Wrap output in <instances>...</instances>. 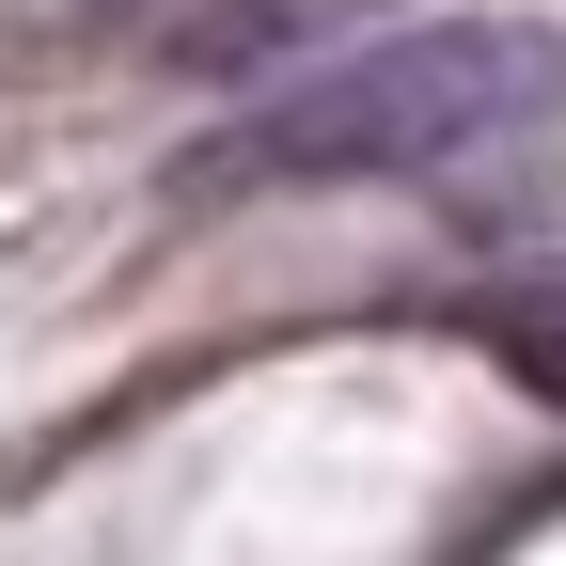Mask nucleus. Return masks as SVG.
Returning a JSON list of instances; mask_svg holds the SVG:
<instances>
[{
    "label": "nucleus",
    "instance_id": "f257e3e1",
    "mask_svg": "<svg viewBox=\"0 0 566 566\" xmlns=\"http://www.w3.org/2000/svg\"><path fill=\"white\" fill-rule=\"evenodd\" d=\"M566 95V63L504 17H409L378 48L315 63V80L252 95L205 158L174 174L189 205H237V189H363V174H457L472 142H520Z\"/></svg>",
    "mask_w": 566,
    "mask_h": 566
},
{
    "label": "nucleus",
    "instance_id": "f03ea898",
    "mask_svg": "<svg viewBox=\"0 0 566 566\" xmlns=\"http://www.w3.org/2000/svg\"><path fill=\"white\" fill-rule=\"evenodd\" d=\"M331 17H346V0H205V17H174V63H189V80H252V63L315 48Z\"/></svg>",
    "mask_w": 566,
    "mask_h": 566
}]
</instances>
